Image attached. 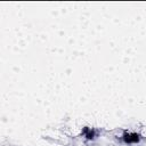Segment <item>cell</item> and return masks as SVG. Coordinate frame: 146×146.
<instances>
[{
    "label": "cell",
    "instance_id": "obj_1",
    "mask_svg": "<svg viewBox=\"0 0 146 146\" xmlns=\"http://www.w3.org/2000/svg\"><path fill=\"white\" fill-rule=\"evenodd\" d=\"M123 139L125 143L128 144H132V143H137L139 140V136L136 133H125L123 136Z\"/></svg>",
    "mask_w": 146,
    "mask_h": 146
},
{
    "label": "cell",
    "instance_id": "obj_2",
    "mask_svg": "<svg viewBox=\"0 0 146 146\" xmlns=\"http://www.w3.org/2000/svg\"><path fill=\"white\" fill-rule=\"evenodd\" d=\"M83 133H86V137H87L88 139L94 138V131H92V130H89L88 128H86V129L83 130Z\"/></svg>",
    "mask_w": 146,
    "mask_h": 146
}]
</instances>
